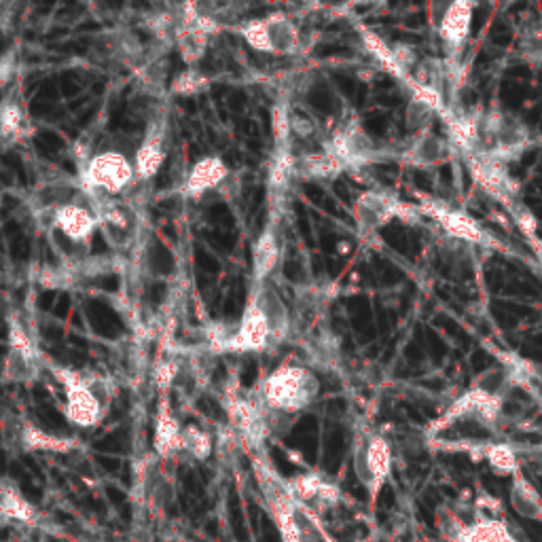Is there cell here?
<instances>
[{
  "instance_id": "ac0fdd59",
  "label": "cell",
  "mask_w": 542,
  "mask_h": 542,
  "mask_svg": "<svg viewBox=\"0 0 542 542\" xmlns=\"http://www.w3.org/2000/svg\"><path fill=\"white\" fill-rule=\"evenodd\" d=\"M401 161L409 168L430 170L439 168L451 157V147L445 138L435 134L432 130H424L420 134L409 136L403 151L399 153Z\"/></svg>"
},
{
  "instance_id": "cb8c5ba5",
  "label": "cell",
  "mask_w": 542,
  "mask_h": 542,
  "mask_svg": "<svg viewBox=\"0 0 542 542\" xmlns=\"http://www.w3.org/2000/svg\"><path fill=\"white\" fill-rule=\"evenodd\" d=\"M0 517L20 523L36 521V509L11 479L0 481Z\"/></svg>"
},
{
  "instance_id": "5bb4252c",
  "label": "cell",
  "mask_w": 542,
  "mask_h": 542,
  "mask_svg": "<svg viewBox=\"0 0 542 542\" xmlns=\"http://www.w3.org/2000/svg\"><path fill=\"white\" fill-rule=\"evenodd\" d=\"M473 11L475 5L466 3V0H456V3L445 5L441 13L432 20L435 24L439 39L445 51V62L449 66H458L464 47L468 43V36H471L473 26Z\"/></svg>"
},
{
  "instance_id": "7c38bea8",
  "label": "cell",
  "mask_w": 542,
  "mask_h": 542,
  "mask_svg": "<svg viewBox=\"0 0 542 542\" xmlns=\"http://www.w3.org/2000/svg\"><path fill=\"white\" fill-rule=\"evenodd\" d=\"M178 28L174 34V47L178 49L180 60L187 68H193L206 58V51L212 36L221 30L216 17H210L200 11V7L187 3L176 9Z\"/></svg>"
},
{
  "instance_id": "d4e9b609",
  "label": "cell",
  "mask_w": 542,
  "mask_h": 542,
  "mask_svg": "<svg viewBox=\"0 0 542 542\" xmlns=\"http://www.w3.org/2000/svg\"><path fill=\"white\" fill-rule=\"evenodd\" d=\"M481 456L490 464V468L498 475L504 477H513L517 471H521L519 466V458L515 454V449L509 443H500V441H492L487 443L481 449Z\"/></svg>"
},
{
  "instance_id": "83f0119b",
  "label": "cell",
  "mask_w": 542,
  "mask_h": 542,
  "mask_svg": "<svg viewBox=\"0 0 542 542\" xmlns=\"http://www.w3.org/2000/svg\"><path fill=\"white\" fill-rule=\"evenodd\" d=\"M15 70H17L15 53L13 51L3 53V56H0V98H3L9 92V89L13 87Z\"/></svg>"
},
{
  "instance_id": "8fae6325",
  "label": "cell",
  "mask_w": 542,
  "mask_h": 542,
  "mask_svg": "<svg viewBox=\"0 0 542 542\" xmlns=\"http://www.w3.org/2000/svg\"><path fill=\"white\" fill-rule=\"evenodd\" d=\"M227 418L236 435L244 441L248 449H259L267 441L269 432L276 430V420H291L286 415L269 411L261 399L252 396L229 394L227 399Z\"/></svg>"
},
{
  "instance_id": "3957f363",
  "label": "cell",
  "mask_w": 542,
  "mask_h": 542,
  "mask_svg": "<svg viewBox=\"0 0 542 542\" xmlns=\"http://www.w3.org/2000/svg\"><path fill=\"white\" fill-rule=\"evenodd\" d=\"M77 185L87 200L123 197L125 191L136 185L134 159L119 151H100L83 161L77 172Z\"/></svg>"
},
{
  "instance_id": "9a60e30c",
  "label": "cell",
  "mask_w": 542,
  "mask_h": 542,
  "mask_svg": "<svg viewBox=\"0 0 542 542\" xmlns=\"http://www.w3.org/2000/svg\"><path fill=\"white\" fill-rule=\"evenodd\" d=\"M168 144H170V128L166 113H159L149 123L147 132L140 142V147L134 153V170H136V183L151 180L164 168L168 159Z\"/></svg>"
},
{
  "instance_id": "484cf974",
  "label": "cell",
  "mask_w": 542,
  "mask_h": 542,
  "mask_svg": "<svg viewBox=\"0 0 542 542\" xmlns=\"http://www.w3.org/2000/svg\"><path fill=\"white\" fill-rule=\"evenodd\" d=\"M212 85L210 77L206 75L204 70H200L197 66L193 68H185L180 70L178 75L170 81V94L178 96V98H191L206 92V89Z\"/></svg>"
},
{
  "instance_id": "6da1fadb",
  "label": "cell",
  "mask_w": 542,
  "mask_h": 542,
  "mask_svg": "<svg viewBox=\"0 0 542 542\" xmlns=\"http://www.w3.org/2000/svg\"><path fill=\"white\" fill-rule=\"evenodd\" d=\"M45 367L64 392V415L77 428H94L104 418L115 399V384L111 377L96 371H77L49 363Z\"/></svg>"
},
{
  "instance_id": "2e32d148",
  "label": "cell",
  "mask_w": 542,
  "mask_h": 542,
  "mask_svg": "<svg viewBox=\"0 0 542 542\" xmlns=\"http://www.w3.org/2000/svg\"><path fill=\"white\" fill-rule=\"evenodd\" d=\"M34 132V125L28 113L22 89L13 85L9 92L0 98V147H13L24 142Z\"/></svg>"
},
{
  "instance_id": "603a6c76",
  "label": "cell",
  "mask_w": 542,
  "mask_h": 542,
  "mask_svg": "<svg viewBox=\"0 0 542 542\" xmlns=\"http://www.w3.org/2000/svg\"><path fill=\"white\" fill-rule=\"evenodd\" d=\"M511 507L526 519H542V498L523 471L511 477Z\"/></svg>"
},
{
  "instance_id": "5b68a950",
  "label": "cell",
  "mask_w": 542,
  "mask_h": 542,
  "mask_svg": "<svg viewBox=\"0 0 542 542\" xmlns=\"http://www.w3.org/2000/svg\"><path fill=\"white\" fill-rule=\"evenodd\" d=\"M240 36L250 49L274 58H291L301 49V28L286 13H269L250 20L240 26Z\"/></svg>"
},
{
  "instance_id": "277c9868",
  "label": "cell",
  "mask_w": 542,
  "mask_h": 542,
  "mask_svg": "<svg viewBox=\"0 0 542 542\" xmlns=\"http://www.w3.org/2000/svg\"><path fill=\"white\" fill-rule=\"evenodd\" d=\"M94 208L98 231L106 246L117 255H128L142 236V216L125 197H94L87 200Z\"/></svg>"
},
{
  "instance_id": "8992f818",
  "label": "cell",
  "mask_w": 542,
  "mask_h": 542,
  "mask_svg": "<svg viewBox=\"0 0 542 542\" xmlns=\"http://www.w3.org/2000/svg\"><path fill=\"white\" fill-rule=\"evenodd\" d=\"M354 223L360 236H375L377 231L388 227L392 221H415L420 216L418 206L405 204L399 197L382 191L369 189L363 191L354 202Z\"/></svg>"
},
{
  "instance_id": "4fadbf2b",
  "label": "cell",
  "mask_w": 542,
  "mask_h": 542,
  "mask_svg": "<svg viewBox=\"0 0 542 542\" xmlns=\"http://www.w3.org/2000/svg\"><path fill=\"white\" fill-rule=\"evenodd\" d=\"M420 210V214L430 216L432 221L439 223V227L449 233L451 238L475 244V246H485V248H496V242L492 240L490 233H487L479 223H475L471 216L462 210L451 208L449 204L441 200H432V197H420V204H415Z\"/></svg>"
},
{
  "instance_id": "52a82bcc",
  "label": "cell",
  "mask_w": 542,
  "mask_h": 542,
  "mask_svg": "<svg viewBox=\"0 0 542 542\" xmlns=\"http://www.w3.org/2000/svg\"><path fill=\"white\" fill-rule=\"evenodd\" d=\"M45 369V354L36 348L26 324L17 318H9L7 356L0 371V382L5 384H34Z\"/></svg>"
},
{
  "instance_id": "e0dca14e",
  "label": "cell",
  "mask_w": 542,
  "mask_h": 542,
  "mask_svg": "<svg viewBox=\"0 0 542 542\" xmlns=\"http://www.w3.org/2000/svg\"><path fill=\"white\" fill-rule=\"evenodd\" d=\"M229 178V166L225 159L219 155H208L197 159L183 178V183L178 185V195L183 200H202L210 191L219 189L225 180Z\"/></svg>"
},
{
  "instance_id": "ffe728a7",
  "label": "cell",
  "mask_w": 542,
  "mask_h": 542,
  "mask_svg": "<svg viewBox=\"0 0 542 542\" xmlns=\"http://www.w3.org/2000/svg\"><path fill=\"white\" fill-rule=\"evenodd\" d=\"M183 428L172 411L170 392H161L155 430H153V447L159 458H174L183 454Z\"/></svg>"
},
{
  "instance_id": "44dd1931",
  "label": "cell",
  "mask_w": 542,
  "mask_h": 542,
  "mask_svg": "<svg viewBox=\"0 0 542 542\" xmlns=\"http://www.w3.org/2000/svg\"><path fill=\"white\" fill-rule=\"evenodd\" d=\"M15 443L20 445L22 451H28V454H32V451H43V454H70V451H75L79 447L77 439L43 430L30 420L17 422Z\"/></svg>"
},
{
  "instance_id": "d6986e66",
  "label": "cell",
  "mask_w": 542,
  "mask_h": 542,
  "mask_svg": "<svg viewBox=\"0 0 542 542\" xmlns=\"http://www.w3.org/2000/svg\"><path fill=\"white\" fill-rule=\"evenodd\" d=\"M288 487L303 507L316 515L333 509L341 496L339 487L322 473H303L288 481Z\"/></svg>"
},
{
  "instance_id": "4316f807",
  "label": "cell",
  "mask_w": 542,
  "mask_h": 542,
  "mask_svg": "<svg viewBox=\"0 0 542 542\" xmlns=\"http://www.w3.org/2000/svg\"><path fill=\"white\" fill-rule=\"evenodd\" d=\"M183 454L193 460H206L212 454V437L200 426L189 424L183 428Z\"/></svg>"
},
{
  "instance_id": "30bf717a",
  "label": "cell",
  "mask_w": 542,
  "mask_h": 542,
  "mask_svg": "<svg viewBox=\"0 0 542 542\" xmlns=\"http://www.w3.org/2000/svg\"><path fill=\"white\" fill-rule=\"evenodd\" d=\"M352 464L358 481L367 487L371 500H375L392 471V451L386 437L373 430L358 432L352 449Z\"/></svg>"
},
{
  "instance_id": "f1b7e54d",
  "label": "cell",
  "mask_w": 542,
  "mask_h": 542,
  "mask_svg": "<svg viewBox=\"0 0 542 542\" xmlns=\"http://www.w3.org/2000/svg\"><path fill=\"white\" fill-rule=\"evenodd\" d=\"M523 369H526V373L542 388V360H536V363H523Z\"/></svg>"
},
{
  "instance_id": "7402d4cb",
  "label": "cell",
  "mask_w": 542,
  "mask_h": 542,
  "mask_svg": "<svg viewBox=\"0 0 542 542\" xmlns=\"http://www.w3.org/2000/svg\"><path fill=\"white\" fill-rule=\"evenodd\" d=\"M280 255V233L274 223H269L261 231L255 246H252V276H255V284L269 282L271 274H274L280 263Z\"/></svg>"
},
{
  "instance_id": "ba28073f",
  "label": "cell",
  "mask_w": 542,
  "mask_h": 542,
  "mask_svg": "<svg viewBox=\"0 0 542 542\" xmlns=\"http://www.w3.org/2000/svg\"><path fill=\"white\" fill-rule=\"evenodd\" d=\"M276 339L271 333L269 320L263 312L257 297L250 293L244 314L238 320L236 327L229 333H223L219 339L212 341L214 352H229V354H259L274 346Z\"/></svg>"
},
{
  "instance_id": "7a4b0ae2",
  "label": "cell",
  "mask_w": 542,
  "mask_h": 542,
  "mask_svg": "<svg viewBox=\"0 0 542 542\" xmlns=\"http://www.w3.org/2000/svg\"><path fill=\"white\" fill-rule=\"evenodd\" d=\"M320 394V379L310 367L280 365L261 384L259 399L274 413L293 418L312 407Z\"/></svg>"
},
{
  "instance_id": "9c48e42d",
  "label": "cell",
  "mask_w": 542,
  "mask_h": 542,
  "mask_svg": "<svg viewBox=\"0 0 542 542\" xmlns=\"http://www.w3.org/2000/svg\"><path fill=\"white\" fill-rule=\"evenodd\" d=\"M322 147L335 159L341 172L360 170L377 159V147L373 138L363 128L358 117H343L333 134L322 142Z\"/></svg>"
}]
</instances>
